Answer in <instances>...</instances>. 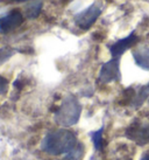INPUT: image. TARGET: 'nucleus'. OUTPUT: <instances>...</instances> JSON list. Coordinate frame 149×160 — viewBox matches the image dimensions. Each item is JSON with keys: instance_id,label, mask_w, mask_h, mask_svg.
<instances>
[{"instance_id": "obj_14", "label": "nucleus", "mask_w": 149, "mask_h": 160, "mask_svg": "<svg viewBox=\"0 0 149 160\" xmlns=\"http://www.w3.org/2000/svg\"><path fill=\"white\" fill-rule=\"evenodd\" d=\"M141 160H149V153H147V154H145V156L141 158Z\"/></svg>"}, {"instance_id": "obj_1", "label": "nucleus", "mask_w": 149, "mask_h": 160, "mask_svg": "<svg viewBox=\"0 0 149 160\" xmlns=\"http://www.w3.org/2000/svg\"><path fill=\"white\" fill-rule=\"evenodd\" d=\"M76 146H77L76 136L65 129L57 130L48 133L41 144L42 150L51 156L70 153Z\"/></svg>"}, {"instance_id": "obj_7", "label": "nucleus", "mask_w": 149, "mask_h": 160, "mask_svg": "<svg viewBox=\"0 0 149 160\" xmlns=\"http://www.w3.org/2000/svg\"><path fill=\"white\" fill-rule=\"evenodd\" d=\"M136 42H137V36L134 33H132L127 38L121 39L118 42H115L114 45L111 46L110 48V52L112 54L113 58H119L127 49H129L131 47H133V46L135 45Z\"/></svg>"}, {"instance_id": "obj_10", "label": "nucleus", "mask_w": 149, "mask_h": 160, "mask_svg": "<svg viewBox=\"0 0 149 160\" xmlns=\"http://www.w3.org/2000/svg\"><path fill=\"white\" fill-rule=\"evenodd\" d=\"M82 157H83V146L77 144V146L74 147L70 153H68V156H66L65 159L66 160H80Z\"/></svg>"}, {"instance_id": "obj_12", "label": "nucleus", "mask_w": 149, "mask_h": 160, "mask_svg": "<svg viewBox=\"0 0 149 160\" xmlns=\"http://www.w3.org/2000/svg\"><path fill=\"white\" fill-rule=\"evenodd\" d=\"M14 54L13 49L5 47V48H0V66L4 62H6L8 58H12V55Z\"/></svg>"}, {"instance_id": "obj_9", "label": "nucleus", "mask_w": 149, "mask_h": 160, "mask_svg": "<svg viewBox=\"0 0 149 160\" xmlns=\"http://www.w3.org/2000/svg\"><path fill=\"white\" fill-rule=\"evenodd\" d=\"M41 8H42V2H33V4L28 5L26 8V15L28 18H36L37 15L41 12Z\"/></svg>"}, {"instance_id": "obj_16", "label": "nucleus", "mask_w": 149, "mask_h": 160, "mask_svg": "<svg viewBox=\"0 0 149 160\" xmlns=\"http://www.w3.org/2000/svg\"><path fill=\"white\" fill-rule=\"evenodd\" d=\"M63 160H66V159H63Z\"/></svg>"}, {"instance_id": "obj_11", "label": "nucleus", "mask_w": 149, "mask_h": 160, "mask_svg": "<svg viewBox=\"0 0 149 160\" xmlns=\"http://www.w3.org/2000/svg\"><path fill=\"white\" fill-rule=\"evenodd\" d=\"M103 131H104V129L101 128L99 131L92 133V140L94 144V148L97 151H100L101 147H103Z\"/></svg>"}, {"instance_id": "obj_5", "label": "nucleus", "mask_w": 149, "mask_h": 160, "mask_svg": "<svg viewBox=\"0 0 149 160\" xmlns=\"http://www.w3.org/2000/svg\"><path fill=\"white\" fill-rule=\"evenodd\" d=\"M23 21V15L20 11L14 9L12 12H9L7 15H5L0 19V32L1 33H9L14 31L15 28H18Z\"/></svg>"}, {"instance_id": "obj_3", "label": "nucleus", "mask_w": 149, "mask_h": 160, "mask_svg": "<svg viewBox=\"0 0 149 160\" xmlns=\"http://www.w3.org/2000/svg\"><path fill=\"white\" fill-rule=\"evenodd\" d=\"M101 4L99 2H94L90 7L86 9H84L83 12H80L79 14L76 15L74 18V22L76 25L82 28V29H89L90 27L92 26L93 23L96 22V20L101 13Z\"/></svg>"}, {"instance_id": "obj_8", "label": "nucleus", "mask_w": 149, "mask_h": 160, "mask_svg": "<svg viewBox=\"0 0 149 160\" xmlns=\"http://www.w3.org/2000/svg\"><path fill=\"white\" fill-rule=\"evenodd\" d=\"M135 63L142 69L149 70V48H140L136 49L133 53Z\"/></svg>"}, {"instance_id": "obj_4", "label": "nucleus", "mask_w": 149, "mask_h": 160, "mask_svg": "<svg viewBox=\"0 0 149 160\" xmlns=\"http://www.w3.org/2000/svg\"><path fill=\"white\" fill-rule=\"evenodd\" d=\"M126 136L139 145H145L149 142V125L134 123L126 131Z\"/></svg>"}, {"instance_id": "obj_15", "label": "nucleus", "mask_w": 149, "mask_h": 160, "mask_svg": "<svg viewBox=\"0 0 149 160\" xmlns=\"http://www.w3.org/2000/svg\"><path fill=\"white\" fill-rule=\"evenodd\" d=\"M12 1H27V0H12Z\"/></svg>"}, {"instance_id": "obj_13", "label": "nucleus", "mask_w": 149, "mask_h": 160, "mask_svg": "<svg viewBox=\"0 0 149 160\" xmlns=\"http://www.w3.org/2000/svg\"><path fill=\"white\" fill-rule=\"evenodd\" d=\"M6 91H7V81L0 76V95L5 93Z\"/></svg>"}, {"instance_id": "obj_2", "label": "nucleus", "mask_w": 149, "mask_h": 160, "mask_svg": "<svg viewBox=\"0 0 149 160\" xmlns=\"http://www.w3.org/2000/svg\"><path fill=\"white\" fill-rule=\"evenodd\" d=\"M80 104L72 96H68L63 99L62 104L55 112V120L61 126L68 128L74 125L79 119L80 116Z\"/></svg>"}, {"instance_id": "obj_6", "label": "nucleus", "mask_w": 149, "mask_h": 160, "mask_svg": "<svg viewBox=\"0 0 149 160\" xmlns=\"http://www.w3.org/2000/svg\"><path fill=\"white\" fill-rule=\"evenodd\" d=\"M119 78V58H112L106 62L100 69L99 81L103 83H110Z\"/></svg>"}]
</instances>
